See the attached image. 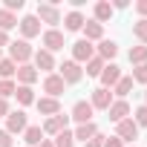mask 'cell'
<instances>
[{"instance_id": "1", "label": "cell", "mask_w": 147, "mask_h": 147, "mask_svg": "<svg viewBox=\"0 0 147 147\" xmlns=\"http://www.w3.org/2000/svg\"><path fill=\"white\" fill-rule=\"evenodd\" d=\"M32 55H35V49L29 46V40H23V38H20V40H12V43H9V58H12L18 66L29 63V61H32Z\"/></svg>"}, {"instance_id": "2", "label": "cell", "mask_w": 147, "mask_h": 147, "mask_svg": "<svg viewBox=\"0 0 147 147\" xmlns=\"http://www.w3.org/2000/svg\"><path fill=\"white\" fill-rule=\"evenodd\" d=\"M35 18H38L40 23H49V29H55V26L61 23V9H58V6H52V3H38Z\"/></svg>"}, {"instance_id": "3", "label": "cell", "mask_w": 147, "mask_h": 147, "mask_svg": "<svg viewBox=\"0 0 147 147\" xmlns=\"http://www.w3.org/2000/svg\"><path fill=\"white\" fill-rule=\"evenodd\" d=\"M26 127H29V118H26V113H23V110H12V113L6 115V127H3V130H6L9 136L23 133Z\"/></svg>"}, {"instance_id": "4", "label": "cell", "mask_w": 147, "mask_h": 147, "mask_svg": "<svg viewBox=\"0 0 147 147\" xmlns=\"http://www.w3.org/2000/svg\"><path fill=\"white\" fill-rule=\"evenodd\" d=\"M115 136H118L124 144H136V138H138V124H136L133 118H124V121L115 124Z\"/></svg>"}, {"instance_id": "5", "label": "cell", "mask_w": 147, "mask_h": 147, "mask_svg": "<svg viewBox=\"0 0 147 147\" xmlns=\"http://www.w3.org/2000/svg\"><path fill=\"white\" fill-rule=\"evenodd\" d=\"M58 75L63 78V84H78L81 78H84V69H81V63H75V61H63L61 63V72H58Z\"/></svg>"}, {"instance_id": "6", "label": "cell", "mask_w": 147, "mask_h": 147, "mask_svg": "<svg viewBox=\"0 0 147 147\" xmlns=\"http://www.w3.org/2000/svg\"><path fill=\"white\" fill-rule=\"evenodd\" d=\"M98 78H101V87L113 92V87L121 81V66H118V63H104V69H101Z\"/></svg>"}, {"instance_id": "7", "label": "cell", "mask_w": 147, "mask_h": 147, "mask_svg": "<svg viewBox=\"0 0 147 147\" xmlns=\"http://www.w3.org/2000/svg\"><path fill=\"white\" fill-rule=\"evenodd\" d=\"M90 58H95V46L90 43V40H75V43H72V61H75V63H87Z\"/></svg>"}, {"instance_id": "8", "label": "cell", "mask_w": 147, "mask_h": 147, "mask_svg": "<svg viewBox=\"0 0 147 147\" xmlns=\"http://www.w3.org/2000/svg\"><path fill=\"white\" fill-rule=\"evenodd\" d=\"M92 104L90 101H75V107H72V113H69V121H75V124H90L92 121Z\"/></svg>"}, {"instance_id": "9", "label": "cell", "mask_w": 147, "mask_h": 147, "mask_svg": "<svg viewBox=\"0 0 147 147\" xmlns=\"http://www.w3.org/2000/svg\"><path fill=\"white\" fill-rule=\"evenodd\" d=\"M63 90H66V84H63V78L58 75V72H52V75L43 78V92H46V98H61Z\"/></svg>"}, {"instance_id": "10", "label": "cell", "mask_w": 147, "mask_h": 147, "mask_svg": "<svg viewBox=\"0 0 147 147\" xmlns=\"http://www.w3.org/2000/svg\"><path fill=\"white\" fill-rule=\"evenodd\" d=\"M32 66L35 69H40V72H46V75H52V72H55V55L52 52H46V49H38L35 55H32Z\"/></svg>"}, {"instance_id": "11", "label": "cell", "mask_w": 147, "mask_h": 147, "mask_svg": "<svg viewBox=\"0 0 147 147\" xmlns=\"http://www.w3.org/2000/svg\"><path fill=\"white\" fill-rule=\"evenodd\" d=\"M18 29H20L23 40H29V38H38V35H40V20H38L35 15H26V18H20V20H18Z\"/></svg>"}, {"instance_id": "12", "label": "cell", "mask_w": 147, "mask_h": 147, "mask_svg": "<svg viewBox=\"0 0 147 147\" xmlns=\"http://www.w3.org/2000/svg\"><path fill=\"white\" fill-rule=\"evenodd\" d=\"M95 55H98L104 63H113V58L118 55V43H115V40H110V38H104V40H98Z\"/></svg>"}, {"instance_id": "13", "label": "cell", "mask_w": 147, "mask_h": 147, "mask_svg": "<svg viewBox=\"0 0 147 147\" xmlns=\"http://www.w3.org/2000/svg\"><path fill=\"white\" fill-rule=\"evenodd\" d=\"M107 115H110V121H124V118H130L133 115V110H130V104L124 101V98H118V101H113L110 104V110H107Z\"/></svg>"}, {"instance_id": "14", "label": "cell", "mask_w": 147, "mask_h": 147, "mask_svg": "<svg viewBox=\"0 0 147 147\" xmlns=\"http://www.w3.org/2000/svg\"><path fill=\"white\" fill-rule=\"evenodd\" d=\"M15 78H18V84L20 87H32L38 78H40V72L32 66V63H23V66H18V72H15Z\"/></svg>"}, {"instance_id": "15", "label": "cell", "mask_w": 147, "mask_h": 147, "mask_svg": "<svg viewBox=\"0 0 147 147\" xmlns=\"http://www.w3.org/2000/svg\"><path fill=\"white\" fill-rule=\"evenodd\" d=\"M40 40H43V49H46V52H58V49H63V32H58V29H46Z\"/></svg>"}, {"instance_id": "16", "label": "cell", "mask_w": 147, "mask_h": 147, "mask_svg": "<svg viewBox=\"0 0 147 147\" xmlns=\"http://www.w3.org/2000/svg\"><path fill=\"white\" fill-rule=\"evenodd\" d=\"M113 101H115V98H113V92H110V90H104V87L92 90V98H90L92 110H110V104H113Z\"/></svg>"}, {"instance_id": "17", "label": "cell", "mask_w": 147, "mask_h": 147, "mask_svg": "<svg viewBox=\"0 0 147 147\" xmlns=\"http://www.w3.org/2000/svg\"><path fill=\"white\" fill-rule=\"evenodd\" d=\"M35 107H38L40 115H49V118L61 113V101H58V98H46V95H43V98H35Z\"/></svg>"}, {"instance_id": "18", "label": "cell", "mask_w": 147, "mask_h": 147, "mask_svg": "<svg viewBox=\"0 0 147 147\" xmlns=\"http://www.w3.org/2000/svg\"><path fill=\"white\" fill-rule=\"evenodd\" d=\"M61 20H63V29H66V32H81L84 23H87V18H84L81 12H75V9H72L66 18H61Z\"/></svg>"}, {"instance_id": "19", "label": "cell", "mask_w": 147, "mask_h": 147, "mask_svg": "<svg viewBox=\"0 0 147 147\" xmlns=\"http://www.w3.org/2000/svg\"><path fill=\"white\" fill-rule=\"evenodd\" d=\"M110 18H113V6H110V3H107V0H98V3H95V6H92V20H95V23H101V26H104V23H107V20H110Z\"/></svg>"}, {"instance_id": "20", "label": "cell", "mask_w": 147, "mask_h": 147, "mask_svg": "<svg viewBox=\"0 0 147 147\" xmlns=\"http://www.w3.org/2000/svg\"><path fill=\"white\" fill-rule=\"evenodd\" d=\"M81 32H84V40H90V43L104 40V26H101V23H95V20H87Z\"/></svg>"}, {"instance_id": "21", "label": "cell", "mask_w": 147, "mask_h": 147, "mask_svg": "<svg viewBox=\"0 0 147 147\" xmlns=\"http://www.w3.org/2000/svg\"><path fill=\"white\" fill-rule=\"evenodd\" d=\"M72 136H75L78 141H84V144H87L90 138H95V136H98V127H95L92 121H90V124H78L75 130H72Z\"/></svg>"}, {"instance_id": "22", "label": "cell", "mask_w": 147, "mask_h": 147, "mask_svg": "<svg viewBox=\"0 0 147 147\" xmlns=\"http://www.w3.org/2000/svg\"><path fill=\"white\" fill-rule=\"evenodd\" d=\"M23 141L32 144V147H38V144L43 141V130H40V124H29V127L23 130Z\"/></svg>"}, {"instance_id": "23", "label": "cell", "mask_w": 147, "mask_h": 147, "mask_svg": "<svg viewBox=\"0 0 147 147\" xmlns=\"http://www.w3.org/2000/svg\"><path fill=\"white\" fill-rule=\"evenodd\" d=\"M40 130H43V136H58L61 130H66V124H63L58 115H52V118H46V121L40 124Z\"/></svg>"}, {"instance_id": "24", "label": "cell", "mask_w": 147, "mask_h": 147, "mask_svg": "<svg viewBox=\"0 0 147 147\" xmlns=\"http://www.w3.org/2000/svg\"><path fill=\"white\" fill-rule=\"evenodd\" d=\"M18 72V63L12 58H0V81H12Z\"/></svg>"}, {"instance_id": "25", "label": "cell", "mask_w": 147, "mask_h": 147, "mask_svg": "<svg viewBox=\"0 0 147 147\" xmlns=\"http://www.w3.org/2000/svg\"><path fill=\"white\" fill-rule=\"evenodd\" d=\"M130 92H133V78H130V75H121V81L113 87V95H118V98H124V101H127V95H130Z\"/></svg>"}, {"instance_id": "26", "label": "cell", "mask_w": 147, "mask_h": 147, "mask_svg": "<svg viewBox=\"0 0 147 147\" xmlns=\"http://www.w3.org/2000/svg\"><path fill=\"white\" fill-rule=\"evenodd\" d=\"M15 98H18V104L29 107V104H35V90H32V87H20V84H18V90H15Z\"/></svg>"}, {"instance_id": "27", "label": "cell", "mask_w": 147, "mask_h": 147, "mask_svg": "<svg viewBox=\"0 0 147 147\" xmlns=\"http://www.w3.org/2000/svg\"><path fill=\"white\" fill-rule=\"evenodd\" d=\"M52 147H75V136H72V130H61L52 141Z\"/></svg>"}, {"instance_id": "28", "label": "cell", "mask_w": 147, "mask_h": 147, "mask_svg": "<svg viewBox=\"0 0 147 147\" xmlns=\"http://www.w3.org/2000/svg\"><path fill=\"white\" fill-rule=\"evenodd\" d=\"M15 26H18V15L0 9V32H9V29H15Z\"/></svg>"}, {"instance_id": "29", "label": "cell", "mask_w": 147, "mask_h": 147, "mask_svg": "<svg viewBox=\"0 0 147 147\" xmlns=\"http://www.w3.org/2000/svg\"><path fill=\"white\" fill-rule=\"evenodd\" d=\"M130 63H133V66L147 63V46H141V43H138V46H133V49H130Z\"/></svg>"}, {"instance_id": "30", "label": "cell", "mask_w": 147, "mask_h": 147, "mask_svg": "<svg viewBox=\"0 0 147 147\" xmlns=\"http://www.w3.org/2000/svg\"><path fill=\"white\" fill-rule=\"evenodd\" d=\"M133 35L138 38V43H141V46H147V20H141V18H138V20L133 23Z\"/></svg>"}, {"instance_id": "31", "label": "cell", "mask_w": 147, "mask_h": 147, "mask_svg": "<svg viewBox=\"0 0 147 147\" xmlns=\"http://www.w3.org/2000/svg\"><path fill=\"white\" fill-rule=\"evenodd\" d=\"M101 69H104V61H101L98 55L87 61V75H90V78H98V75H101Z\"/></svg>"}, {"instance_id": "32", "label": "cell", "mask_w": 147, "mask_h": 147, "mask_svg": "<svg viewBox=\"0 0 147 147\" xmlns=\"http://www.w3.org/2000/svg\"><path fill=\"white\" fill-rule=\"evenodd\" d=\"M133 84H144L147 87V63H138V66H133Z\"/></svg>"}, {"instance_id": "33", "label": "cell", "mask_w": 147, "mask_h": 147, "mask_svg": "<svg viewBox=\"0 0 147 147\" xmlns=\"http://www.w3.org/2000/svg\"><path fill=\"white\" fill-rule=\"evenodd\" d=\"M130 118H133V121L138 124V130H141V127H147V107H144V104H141V107H136Z\"/></svg>"}, {"instance_id": "34", "label": "cell", "mask_w": 147, "mask_h": 147, "mask_svg": "<svg viewBox=\"0 0 147 147\" xmlns=\"http://www.w3.org/2000/svg\"><path fill=\"white\" fill-rule=\"evenodd\" d=\"M15 90H18L15 81H0V98H6V101H9V98L15 95Z\"/></svg>"}, {"instance_id": "35", "label": "cell", "mask_w": 147, "mask_h": 147, "mask_svg": "<svg viewBox=\"0 0 147 147\" xmlns=\"http://www.w3.org/2000/svg\"><path fill=\"white\" fill-rule=\"evenodd\" d=\"M3 9L15 15V12H20V9H23V0H3Z\"/></svg>"}, {"instance_id": "36", "label": "cell", "mask_w": 147, "mask_h": 147, "mask_svg": "<svg viewBox=\"0 0 147 147\" xmlns=\"http://www.w3.org/2000/svg\"><path fill=\"white\" fill-rule=\"evenodd\" d=\"M104 147H124V141L118 136H104Z\"/></svg>"}, {"instance_id": "37", "label": "cell", "mask_w": 147, "mask_h": 147, "mask_svg": "<svg viewBox=\"0 0 147 147\" xmlns=\"http://www.w3.org/2000/svg\"><path fill=\"white\" fill-rule=\"evenodd\" d=\"M136 12L141 15V20H147V0H138V3H136Z\"/></svg>"}, {"instance_id": "38", "label": "cell", "mask_w": 147, "mask_h": 147, "mask_svg": "<svg viewBox=\"0 0 147 147\" xmlns=\"http://www.w3.org/2000/svg\"><path fill=\"white\" fill-rule=\"evenodd\" d=\"M84 147H104V136L98 133V136H95V138H90V141H87Z\"/></svg>"}, {"instance_id": "39", "label": "cell", "mask_w": 147, "mask_h": 147, "mask_svg": "<svg viewBox=\"0 0 147 147\" xmlns=\"http://www.w3.org/2000/svg\"><path fill=\"white\" fill-rule=\"evenodd\" d=\"M0 147H12V136L6 130H0Z\"/></svg>"}, {"instance_id": "40", "label": "cell", "mask_w": 147, "mask_h": 147, "mask_svg": "<svg viewBox=\"0 0 147 147\" xmlns=\"http://www.w3.org/2000/svg\"><path fill=\"white\" fill-rule=\"evenodd\" d=\"M9 113H12V110H9V101H6V98H0V118H6Z\"/></svg>"}, {"instance_id": "41", "label": "cell", "mask_w": 147, "mask_h": 147, "mask_svg": "<svg viewBox=\"0 0 147 147\" xmlns=\"http://www.w3.org/2000/svg\"><path fill=\"white\" fill-rule=\"evenodd\" d=\"M12 40H9V32H0V49H3V46H9Z\"/></svg>"}, {"instance_id": "42", "label": "cell", "mask_w": 147, "mask_h": 147, "mask_svg": "<svg viewBox=\"0 0 147 147\" xmlns=\"http://www.w3.org/2000/svg\"><path fill=\"white\" fill-rule=\"evenodd\" d=\"M110 6H113V12H115V9H127L130 3H127V0H115V3H110Z\"/></svg>"}, {"instance_id": "43", "label": "cell", "mask_w": 147, "mask_h": 147, "mask_svg": "<svg viewBox=\"0 0 147 147\" xmlns=\"http://www.w3.org/2000/svg\"><path fill=\"white\" fill-rule=\"evenodd\" d=\"M38 147H52V141H46V138H43V141H40Z\"/></svg>"}, {"instance_id": "44", "label": "cell", "mask_w": 147, "mask_h": 147, "mask_svg": "<svg viewBox=\"0 0 147 147\" xmlns=\"http://www.w3.org/2000/svg\"><path fill=\"white\" fill-rule=\"evenodd\" d=\"M144 107H147V90H144Z\"/></svg>"}, {"instance_id": "45", "label": "cell", "mask_w": 147, "mask_h": 147, "mask_svg": "<svg viewBox=\"0 0 147 147\" xmlns=\"http://www.w3.org/2000/svg\"><path fill=\"white\" fill-rule=\"evenodd\" d=\"M0 58H3V52H0Z\"/></svg>"}, {"instance_id": "46", "label": "cell", "mask_w": 147, "mask_h": 147, "mask_svg": "<svg viewBox=\"0 0 147 147\" xmlns=\"http://www.w3.org/2000/svg\"><path fill=\"white\" fill-rule=\"evenodd\" d=\"M130 147H136V144H130Z\"/></svg>"}]
</instances>
